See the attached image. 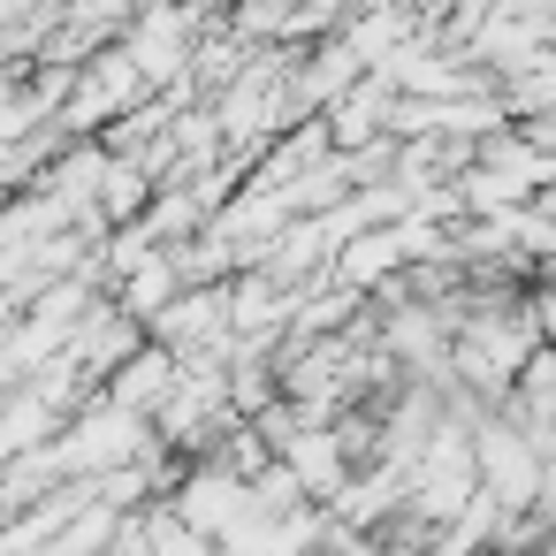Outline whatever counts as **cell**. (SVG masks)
Segmentation results:
<instances>
[{"label": "cell", "mask_w": 556, "mask_h": 556, "mask_svg": "<svg viewBox=\"0 0 556 556\" xmlns=\"http://www.w3.org/2000/svg\"><path fill=\"white\" fill-rule=\"evenodd\" d=\"M282 472H298L305 488H336V480H343V457H336V442L305 434V442H290V465H282Z\"/></svg>", "instance_id": "6da1fadb"}, {"label": "cell", "mask_w": 556, "mask_h": 556, "mask_svg": "<svg viewBox=\"0 0 556 556\" xmlns=\"http://www.w3.org/2000/svg\"><path fill=\"white\" fill-rule=\"evenodd\" d=\"M161 298H168V267H161V260H153V267H146V275H130V305H138V313H153V305H161Z\"/></svg>", "instance_id": "7a4b0ae2"}]
</instances>
